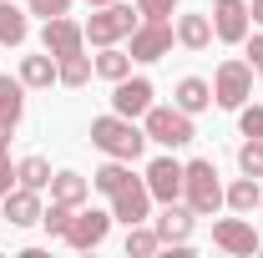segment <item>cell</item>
I'll list each match as a JSON object with an SVG mask.
<instances>
[{
	"mask_svg": "<svg viewBox=\"0 0 263 258\" xmlns=\"http://www.w3.org/2000/svg\"><path fill=\"white\" fill-rule=\"evenodd\" d=\"M91 147H101L106 157L137 162V157H142V147H147V132L137 127L132 117H117V112H106V117H91Z\"/></svg>",
	"mask_w": 263,
	"mask_h": 258,
	"instance_id": "obj_1",
	"label": "cell"
},
{
	"mask_svg": "<svg viewBox=\"0 0 263 258\" xmlns=\"http://www.w3.org/2000/svg\"><path fill=\"white\" fill-rule=\"evenodd\" d=\"M182 202L193 208L197 218H208V213L223 208V182H218V167H213L208 157L182 162Z\"/></svg>",
	"mask_w": 263,
	"mask_h": 258,
	"instance_id": "obj_2",
	"label": "cell"
},
{
	"mask_svg": "<svg viewBox=\"0 0 263 258\" xmlns=\"http://www.w3.org/2000/svg\"><path fill=\"white\" fill-rule=\"evenodd\" d=\"M142 132H147V142H162V147H187L197 132H193V117L182 112V106H147V117H142Z\"/></svg>",
	"mask_w": 263,
	"mask_h": 258,
	"instance_id": "obj_3",
	"label": "cell"
},
{
	"mask_svg": "<svg viewBox=\"0 0 263 258\" xmlns=\"http://www.w3.org/2000/svg\"><path fill=\"white\" fill-rule=\"evenodd\" d=\"M137 10L132 5H122V0H111V5H97V15L86 21V41L91 46H117V41H127L132 31H137Z\"/></svg>",
	"mask_w": 263,
	"mask_h": 258,
	"instance_id": "obj_4",
	"label": "cell"
},
{
	"mask_svg": "<svg viewBox=\"0 0 263 258\" xmlns=\"http://www.w3.org/2000/svg\"><path fill=\"white\" fill-rule=\"evenodd\" d=\"M248 97H253V66L228 56L218 66V76H213V101L223 112H238V106H248Z\"/></svg>",
	"mask_w": 263,
	"mask_h": 258,
	"instance_id": "obj_5",
	"label": "cell"
},
{
	"mask_svg": "<svg viewBox=\"0 0 263 258\" xmlns=\"http://www.w3.org/2000/svg\"><path fill=\"white\" fill-rule=\"evenodd\" d=\"M127 41H132V61H162L177 41V26L172 21H137V31Z\"/></svg>",
	"mask_w": 263,
	"mask_h": 258,
	"instance_id": "obj_6",
	"label": "cell"
},
{
	"mask_svg": "<svg viewBox=\"0 0 263 258\" xmlns=\"http://www.w3.org/2000/svg\"><path fill=\"white\" fill-rule=\"evenodd\" d=\"M111 213H101V208H86V213H76L71 228H66V248H76V253H91L106 243V233H111Z\"/></svg>",
	"mask_w": 263,
	"mask_h": 258,
	"instance_id": "obj_7",
	"label": "cell"
},
{
	"mask_svg": "<svg viewBox=\"0 0 263 258\" xmlns=\"http://www.w3.org/2000/svg\"><path fill=\"white\" fill-rule=\"evenodd\" d=\"M111 218L117 223H147L152 218V188H147V177H132L127 188H117L111 193Z\"/></svg>",
	"mask_w": 263,
	"mask_h": 258,
	"instance_id": "obj_8",
	"label": "cell"
},
{
	"mask_svg": "<svg viewBox=\"0 0 263 258\" xmlns=\"http://www.w3.org/2000/svg\"><path fill=\"white\" fill-rule=\"evenodd\" d=\"M152 97H157V91H152L147 76H122V81H111V112H117V117H132V122L147 117Z\"/></svg>",
	"mask_w": 263,
	"mask_h": 258,
	"instance_id": "obj_9",
	"label": "cell"
},
{
	"mask_svg": "<svg viewBox=\"0 0 263 258\" xmlns=\"http://www.w3.org/2000/svg\"><path fill=\"white\" fill-rule=\"evenodd\" d=\"M248 26H253L248 0H213V35H218V41L243 46V41H248Z\"/></svg>",
	"mask_w": 263,
	"mask_h": 258,
	"instance_id": "obj_10",
	"label": "cell"
},
{
	"mask_svg": "<svg viewBox=\"0 0 263 258\" xmlns=\"http://www.w3.org/2000/svg\"><path fill=\"white\" fill-rule=\"evenodd\" d=\"M41 46H46L56 61H66V56H81V51H86V26H76L71 15H56V21H46Z\"/></svg>",
	"mask_w": 263,
	"mask_h": 258,
	"instance_id": "obj_11",
	"label": "cell"
},
{
	"mask_svg": "<svg viewBox=\"0 0 263 258\" xmlns=\"http://www.w3.org/2000/svg\"><path fill=\"white\" fill-rule=\"evenodd\" d=\"M213 243H218L223 253H238V258H253L263 248V238L253 233L248 218H218V223H213Z\"/></svg>",
	"mask_w": 263,
	"mask_h": 258,
	"instance_id": "obj_12",
	"label": "cell"
},
{
	"mask_svg": "<svg viewBox=\"0 0 263 258\" xmlns=\"http://www.w3.org/2000/svg\"><path fill=\"white\" fill-rule=\"evenodd\" d=\"M147 188H152L157 202H177V197H182V162L177 157H157L147 167Z\"/></svg>",
	"mask_w": 263,
	"mask_h": 258,
	"instance_id": "obj_13",
	"label": "cell"
},
{
	"mask_svg": "<svg viewBox=\"0 0 263 258\" xmlns=\"http://www.w3.org/2000/svg\"><path fill=\"white\" fill-rule=\"evenodd\" d=\"M157 233H162V243H172V248H177V243H187V238H193V228H197V213L193 208H187V202H167L162 213H157Z\"/></svg>",
	"mask_w": 263,
	"mask_h": 258,
	"instance_id": "obj_14",
	"label": "cell"
},
{
	"mask_svg": "<svg viewBox=\"0 0 263 258\" xmlns=\"http://www.w3.org/2000/svg\"><path fill=\"white\" fill-rule=\"evenodd\" d=\"M0 202H5L10 228H31V223H41V213H46V208H41V193H35V188H21V182L0 197Z\"/></svg>",
	"mask_w": 263,
	"mask_h": 258,
	"instance_id": "obj_15",
	"label": "cell"
},
{
	"mask_svg": "<svg viewBox=\"0 0 263 258\" xmlns=\"http://www.w3.org/2000/svg\"><path fill=\"white\" fill-rule=\"evenodd\" d=\"M26 117V81L21 76H0V127H21Z\"/></svg>",
	"mask_w": 263,
	"mask_h": 258,
	"instance_id": "obj_16",
	"label": "cell"
},
{
	"mask_svg": "<svg viewBox=\"0 0 263 258\" xmlns=\"http://www.w3.org/2000/svg\"><path fill=\"white\" fill-rule=\"evenodd\" d=\"M172 106H182L187 117H197V112H208V106H213V86H208L202 76H182V81H177Z\"/></svg>",
	"mask_w": 263,
	"mask_h": 258,
	"instance_id": "obj_17",
	"label": "cell"
},
{
	"mask_svg": "<svg viewBox=\"0 0 263 258\" xmlns=\"http://www.w3.org/2000/svg\"><path fill=\"white\" fill-rule=\"evenodd\" d=\"M177 46L208 51L213 46V15H177Z\"/></svg>",
	"mask_w": 263,
	"mask_h": 258,
	"instance_id": "obj_18",
	"label": "cell"
},
{
	"mask_svg": "<svg viewBox=\"0 0 263 258\" xmlns=\"http://www.w3.org/2000/svg\"><path fill=\"white\" fill-rule=\"evenodd\" d=\"M51 197L66 202V208H81V202L91 197V182H86L81 172H51Z\"/></svg>",
	"mask_w": 263,
	"mask_h": 258,
	"instance_id": "obj_19",
	"label": "cell"
},
{
	"mask_svg": "<svg viewBox=\"0 0 263 258\" xmlns=\"http://www.w3.org/2000/svg\"><path fill=\"white\" fill-rule=\"evenodd\" d=\"M21 81H26V91L51 86V81H56V56H51V51H46V56H21Z\"/></svg>",
	"mask_w": 263,
	"mask_h": 258,
	"instance_id": "obj_20",
	"label": "cell"
},
{
	"mask_svg": "<svg viewBox=\"0 0 263 258\" xmlns=\"http://www.w3.org/2000/svg\"><path fill=\"white\" fill-rule=\"evenodd\" d=\"M31 35V26H26V10L15 5V0H0V46H21Z\"/></svg>",
	"mask_w": 263,
	"mask_h": 258,
	"instance_id": "obj_21",
	"label": "cell"
},
{
	"mask_svg": "<svg viewBox=\"0 0 263 258\" xmlns=\"http://www.w3.org/2000/svg\"><path fill=\"white\" fill-rule=\"evenodd\" d=\"M258 197H263V188H258V177H248V172H243L233 188H223V202H228L233 213H253Z\"/></svg>",
	"mask_w": 263,
	"mask_h": 258,
	"instance_id": "obj_22",
	"label": "cell"
},
{
	"mask_svg": "<svg viewBox=\"0 0 263 258\" xmlns=\"http://www.w3.org/2000/svg\"><path fill=\"white\" fill-rule=\"evenodd\" d=\"M127 182H132V167H127V162H122V157L101 162L97 172H91V188H97V193H106V197L117 193V188H127Z\"/></svg>",
	"mask_w": 263,
	"mask_h": 258,
	"instance_id": "obj_23",
	"label": "cell"
},
{
	"mask_svg": "<svg viewBox=\"0 0 263 258\" xmlns=\"http://www.w3.org/2000/svg\"><path fill=\"white\" fill-rule=\"evenodd\" d=\"M15 182H21V188H35V193H41V188H51V162L41 157V152L21 157V162H15Z\"/></svg>",
	"mask_w": 263,
	"mask_h": 258,
	"instance_id": "obj_24",
	"label": "cell"
},
{
	"mask_svg": "<svg viewBox=\"0 0 263 258\" xmlns=\"http://www.w3.org/2000/svg\"><path fill=\"white\" fill-rule=\"evenodd\" d=\"M91 66H97V76H101V81H122V76H132V51L101 46V56H97Z\"/></svg>",
	"mask_w": 263,
	"mask_h": 258,
	"instance_id": "obj_25",
	"label": "cell"
},
{
	"mask_svg": "<svg viewBox=\"0 0 263 258\" xmlns=\"http://www.w3.org/2000/svg\"><path fill=\"white\" fill-rule=\"evenodd\" d=\"M97 76V66H91V56L81 51V56H66V61H56V81L61 86H86Z\"/></svg>",
	"mask_w": 263,
	"mask_h": 258,
	"instance_id": "obj_26",
	"label": "cell"
},
{
	"mask_svg": "<svg viewBox=\"0 0 263 258\" xmlns=\"http://www.w3.org/2000/svg\"><path fill=\"white\" fill-rule=\"evenodd\" d=\"M157 248H162V233H157V228H147V223L127 228V258H152Z\"/></svg>",
	"mask_w": 263,
	"mask_h": 258,
	"instance_id": "obj_27",
	"label": "cell"
},
{
	"mask_svg": "<svg viewBox=\"0 0 263 258\" xmlns=\"http://www.w3.org/2000/svg\"><path fill=\"white\" fill-rule=\"evenodd\" d=\"M71 218H76V208H66V202H56V197H51V208L41 213V228H46L51 238H66V228H71Z\"/></svg>",
	"mask_w": 263,
	"mask_h": 258,
	"instance_id": "obj_28",
	"label": "cell"
},
{
	"mask_svg": "<svg viewBox=\"0 0 263 258\" xmlns=\"http://www.w3.org/2000/svg\"><path fill=\"white\" fill-rule=\"evenodd\" d=\"M238 167H243L248 177H263V142L258 137H248V142L238 147Z\"/></svg>",
	"mask_w": 263,
	"mask_h": 258,
	"instance_id": "obj_29",
	"label": "cell"
},
{
	"mask_svg": "<svg viewBox=\"0 0 263 258\" xmlns=\"http://www.w3.org/2000/svg\"><path fill=\"white\" fill-rule=\"evenodd\" d=\"M238 127H243V137L263 142V106H238Z\"/></svg>",
	"mask_w": 263,
	"mask_h": 258,
	"instance_id": "obj_30",
	"label": "cell"
},
{
	"mask_svg": "<svg viewBox=\"0 0 263 258\" xmlns=\"http://www.w3.org/2000/svg\"><path fill=\"white\" fill-rule=\"evenodd\" d=\"M177 10V0H137V15L142 21H167Z\"/></svg>",
	"mask_w": 263,
	"mask_h": 258,
	"instance_id": "obj_31",
	"label": "cell"
},
{
	"mask_svg": "<svg viewBox=\"0 0 263 258\" xmlns=\"http://www.w3.org/2000/svg\"><path fill=\"white\" fill-rule=\"evenodd\" d=\"M26 5H31V15H46V21L71 15V0H26Z\"/></svg>",
	"mask_w": 263,
	"mask_h": 258,
	"instance_id": "obj_32",
	"label": "cell"
},
{
	"mask_svg": "<svg viewBox=\"0 0 263 258\" xmlns=\"http://www.w3.org/2000/svg\"><path fill=\"white\" fill-rule=\"evenodd\" d=\"M10 188H15V162H10V152H5V147H0V197L10 193Z\"/></svg>",
	"mask_w": 263,
	"mask_h": 258,
	"instance_id": "obj_33",
	"label": "cell"
},
{
	"mask_svg": "<svg viewBox=\"0 0 263 258\" xmlns=\"http://www.w3.org/2000/svg\"><path fill=\"white\" fill-rule=\"evenodd\" d=\"M248 66H253V71H263V35H253V41H248Z\"/></svg>",
	"mask_w": 263,
	"mask_h": 258,
	"instance_id": "obj_34",
	"label": "cell"
},
{
	"mask_svg": "<svg viewBox=\"0 0 263 258\" xmlns=\"http://www.w3.org/2000/svg\"><path fill=\"white\" fill-rule=\"evenodd\" d=\"M248 15H253V21L263 26V0H253V5H248Z\"/></svg>",
	"mask_w": 263,
	"mask_h": 258,
	"instance_id": "obj_35",
	"label": "cell"
},
{
	"mask_svg": "<svg viewBox=\"0 0 263 258\" xmlns=\"http://www.w3.org/2000/svg\"><path fill=\"white\" fill-rule=\"evenodd\" d=\"M10 137H15V132H10V127H0V147H10Z\"/></svg>",
	"mask_w": 263,
	"mask_h": 258,
	"instance_id": "obj_36",
	"label": "cell"
},
{
	"mask_svg": "<svg viewBox=\"0 0 263 258\" xmlns=\"http://www.w3.org/2000/svg\"><path fill=\"white\" fill-rule=\"evenodd\" d=\"M86 5H111V0H86Z\"/></svg>",
	"mask_w": 263,
	"mask_h": 258,
	"instance_id": "obj_37",
	"label": "cell"
},
{
	"mask_svg": "<svg viewBox=\"0 0 263 258\" xmlns=\"http://www.w3.org/2000/svg\"><path fill=\"white\" fill-rule=\"evenodd\" d=\"M258 213H263V197H258Z\"/></svg>",
	"mask_w": 263,
	"mask_h": 258,
	"instance_id": "obj_38",
	"label": "cell"
}]
</instances>
